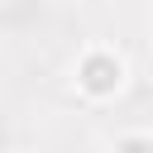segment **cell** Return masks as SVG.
Listing matches in <instances>:
<instances>
[{
	"label": "cell",
	"mask_w": 153,
	"mask_h": 153,
	"mask_svg": "<svg viewBox=\"0 0 153 153\" xmlns=\"http://www.w3.org/2000/svg\"><path fill=\"white\" fill-rule=\"evenodd\" d=\"M76 81H81V91H91V96H110V91L120 86V62H115L110 53H91V57L76 67Z\"/></svg>",
	"instance_id": "cell-1"
},
{
	"label": "cell",
	"mask_w": 153,
	"mask_h": 153,
	"mask_svg": "<svg viewBox=\"0 0 153 153\" xmlns=\"http://www.w3.org/2000/svg\"><path fill=\"white\" fill-rule=\"evenodd\" d=\"M115 153H153V143L134 134V139H120V143H115Z\"/></svg>",
	"instance_id": "cell-2"
}]
</instances>
